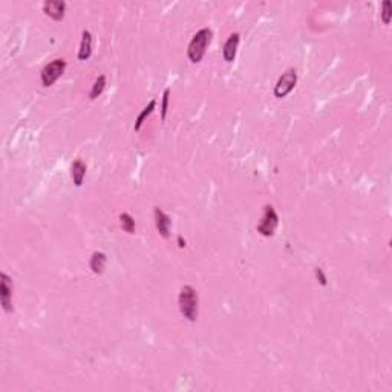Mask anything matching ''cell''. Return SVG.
<instances>
[{
    "instance_id": "obj_2",
    "label": "cell",
    "mask_w": 392,
    "mask_h": 392,
    "mask_svg": "<svg viewBox=\"0 0 392 392\" xmlns=\"http://www.w3.org/2000/svg\"><path fill=\"white\" fill-rule=\"evenodd\" d=\"M210 42H211V31L208 28H202L201 31L196 32L189 45V59L193 63H199Z\"/></svg>"
},
{
    "instance_id": "obj_7",
    "label": "cell",
    "mask_w": 392,
    "mask_h": 392,
    "mask_svg": "<svg viewBox=\"0 0 392 392\" xmlns=\"http://www.w3.org/2000/svg\"><path fill=\"white\" fill-rule=\"evenodd\" d=\"M153 215H155V224H156V230L159 231V235H161L163 238H169V235H170V218L158 207L155 208Z\"/></svg>"
},
{
    "instance_id": "obj_17",
    "label": "cell",
    "mask_w": 392,
    "mask_h": 392,
    "mask_svg": "<svg viewBox=\"0 0 392 392\" xmlns=\"http://www.w3.org/2000/svg\"><path fill=\"white\" fill-rule=\"evenodd\" d=\"M169 97H170V89H166L163 95V106H161V118L166 120L167 115V108H169Z\"/></svg>"
},
{
    "instance_id": "obj_9",
    "label": "cell",
    "mask_w": 392,
    "mask_h": 392,
    "mask_svg": "<svg viewBox=\"0 0 392 392\" xmlns=\"http://www.w3.org/2000/svg\"><path fill=\"white\" fill-rule=\"evenodd\" d=\"M65 9H66V3L65 2H56V0H51V2H45L43 5V11L52 17L54 20H62L65 15Z\"/></svg>"
},
{
    "instance_id": "obj_6",
    "label": "cell",
    "mask_w": 392,
    "mask_h": 392,
    "mask_svg": "<svg viewBox=\"0 0 392 392\" xmlns=\"http://www.w3.org/2000/svg\"><path fill=\"white\" fill-rule=\"evenodd\" d=\"M0 297H2V307L6 313L12 311V304H11V297H12V288H11V279L2 273L0 274Z\"/></svg>"
},
{
    "instance_id": "obj_4",
    "label": "cell",
    "mask_w": 392,
    "mask_h": 392,
    "mask_svg": "<svg viewBox=\"0 0 392 392\" xmlns=\"http://www.w3.org/2000/svg\"><path fill=\"white\" fill-rule=\"evenodd\" d=\"M297 83V74L294 69H288L280 75V78L277 80L276 86H274V95L277 98H283L287 97Z\"/></svg>"
},
{
    "instance_id": "obj_13",
    "label": "cell",
    "mask_w": 392,
    "mask_h": 392,
    "mask_svg": "<svg viewBox=\"0 0 392 392\" xmlns=\"http://www.w3.org/2000/svg\"><path fill=\"white\" fill-rule=\"evenodd\" d=\"M155 106H156V101L155 100H152L144 109H142V112L138 115V118H136V121H135V132H138L139 129H141V126H142V123H144V120L153 112V109H155Z\"/></svg>"
},
{
    "instance_id": "obj_18",
    "label": "cell",
    "mask_w": 392,
    "mask_h": 392,
    "mask_svg": "<svg viewBox=\"0 0 392 392\" xmlns=\"http://www.w3.org/2000/svg\"><path fill=\"white\" fill-rule=\"evenodd\" d=\"M316 276H317V279L320 280V283H322V285H327V277H325L322 268H316Z\"/></svg>"
},
{
    "instance_id": "obj_15",
    "label": "cell",
    "mask_w": 392,
    "mask_h": 392,
    "mask_svg": "<svg viewBox=\"0 0 392 392\" xmlns=\"http://www.w3.org/2000/svg\"><path fill=\"white\" fill-rule=\"evenodd\" d=\"M104 87H106V77H104V75H100V77L95 80L94 86H92V91H91V94H89V97H91V100H95L97 97H100V95H101V92L104 91Z\"/></svg>"
},
{
    "instance_id": "obj_16",
    "label": "cell",
    "mask_w": 392,
    "mask_h": 392,
    "mask_svg": "<svg viewBox=\"0 0 392 392\" xmlns=\"http://www.w3.org/2000/svg\"><path fill=\"white\" fill-rule=\"evenodd\" d=\"M391 15H392V3L389 0L383 2V12H382V17H383V22L388 25L391 22Z\"/></svg>"
},
{
    "instance_id": "obj_10",
    "label": "cell",
    "mask_w": 392,
    "mask_h": 392,
    "mask_svg": "<svg viewBox=\"0 0 392 392\" xmlns=\"http://www.w3.org/2000/svg\"><path fill=\"white\" fill-rule=\"evenodd\" d=\"M92 54V35L89 31H83V39L78 51V59L80 60H87Z\"/></svg>"
},
{
    "instance_id": "obj_11",
    "label": "cell",
    "mask_w": 392,
    "mask_h": 392,
    "mask_svg": "<svg viewBox=\"0 0 392 392\" xmlns=\"http://www.w3.org/2000/svg\"><path fill=\"white\" fill-rule=\"evenodd\" d=\"M70 175H72V181L77 187H80L83 184L84 175H86V164L81 161V159H77V161L72 164V169H70Z\"/></svg>"
},
{
    "instance_id": "obj_5",
    "label": "cell",
    "mask_w": 392,
    "mask_h": 392,
    "mask_svg": "<svg viewBox=\"0 0 392 392\" xmlns=\"http://www.w3.org/2000/svg\"><path fill=\"white\" fill-rule=\"evenodd\" d=\"M277 215H276V211L271 205H266L263 208V216L261 219V222L258 224V231L262 235V236H273L274 235V230L277 227Z\"/></svg>"
},
{
    "instance_id": "obj_3",
    "label": "cell",
    "mask_w": 392,
    "mask_h": 392,
    "mask_svg": "<svg viewBox=\"0 0 392 392\" xmlns=\"http://www.w3.org/2000/svg\"><path fill=\"white\" fill-rule=\"evenodd\" d=\"M66 62L63 59H57L54 62H51L49 65L45 66L42 70V83L43 86H52L65 72Z\"/></svg>"
},
{
    "instance_id": "obj_19",
    "label": "cell",
    "mask_w": 392,
    "mask_h": 392,
    "mask_svg": "<svg viewBox=\"0 0 392 392\" xmlns=\"http://www.w3.org/2000/svg\"><path fill=\"white\" fill-rule=\"evenodd\" d=\"M178 244H180V247H181V248H184V247H186V241H183V236H178Z\"/></svg>"
},
{
    "instance_id": "obj_12",
    "label": "cell",
    "mask_w": 392,
    "mask_h": 392,
    "mask_svg": "<svg viewBox=\"0 0 392 392\" xmlns=\"http://www.w3.org/2000/svg\"><path fill=\"white\" fill-rule=\"evenodd\" d=\"M89 265H91V270L95 273V274H101L103 270H104V266H106V255L101 253V252H95L91 258V262H89Z\"/></svg>"
},
{
    "instance_id": "obj_1",
    "label": "cell",
    "mask_w": 392,
    "mask_h": 392,
    "mask_svg": "<svg viewBox=\"0 0 392 392\" xmlns=\"http://www.w3.org/2000/svg\"><path fill=\"white\" fill-rule=\"evenodd\" d=\"M178 304H180L181 314L190 322H195L198 317V294H196V291L189 285L183 287L180 297H178Z\"/></svg>"
},
{
    "instance_id": "obj_14",
    "label": "cell",
    "mask_w": 392,
    "mask_h": 392,
    "mask_svg": "<svg viewBox=\"0 0 392 392\" xmlns=\"http://www.w3.org/2000/svg\"><path fill=\"white\" fill-rule=\"evenodd\" d=\"M120 224H121V228L124 231H128V233H133L135 231V221L129 213H123V215H120Z\"/></svg>"
},
{
    "instance_id": "obj_8",
    "label": "cell",
    "mask_w": 392,
    "mask_h": 392,
    "mask_svg": "<svg viewBox=\"0 0 392 392\" xmlns=\"http://www.w3.org/2000/svg\"><path fill=\"white\" fill-rule=\"evenodd\" d=\"M238 46H239V34L235 32V34H231V35H230V39H228V40L225 42V45H224L222 54H224V60H225V62L231 63V62L235 60Z\"/></svg>"
}]
</instances>
